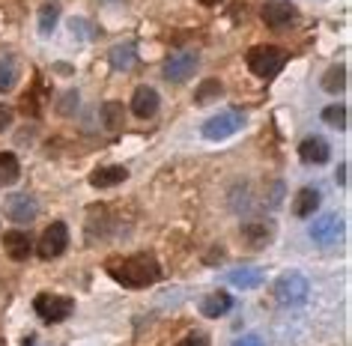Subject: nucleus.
I'll return each instance as SVG.
<instances>
[{
    "label": "nucleus",
    "mask_w": 352,
    "mask_h": 346,
    "mask_svg": "<svg viewBox=\"0 0 352 346\" xmlns=\"http://www.w3.org/2000/svg\"><path fill=\"white\" fill-rule=\"evenodd\" d=\"M111 63L117 69H129L135 63V45H117L111 51Z\"/></svg>",
    "instance_id": "25"
},
{
    "label": "nucleus",
    "mask_w": 352,
    "mask_h": 346,
    "mask_svg": "<svg viewBox=\"0 0 352 346\" xmlns=\"http://www.w3.org/2000/svg\"><path fill=\"white\" fill-rule=\"evenodd\" d=\"M21 343H24V346H33V343H36V337H33V334H30V337H24V340H21Z\"/></svg>",
    "instance_id": "32"
},
{
    "label": "nucleus",
    "mask_w": 352,
    "mask_h": 346,
    "mask_svg": "<svg viewBox=\"0 0 352 346\" xmlns=\"http://www.w3.org/2000/svg\"><path fill=\"white\" fill-rule=\"evenodd\" d=\"M102 122H104V129H111V131L126 126V108H122V102H104L102 105Z\"/></svg>",
    "instance_id": "19"
},
{
    "label": "nucleus",
    "mask_w": 352,
    "mask_h": 346,
    "mask_svg": "<svg viewBox=\"0 0 352 346\" xmlns=\"http://www.w3.org/2000/svg\"><path fill=\"white\" fill-rule=\"evenodd\" d=\"M242 126H245L242 111H221L204 122V138L206 140H227V138H233L236 131H242Z\"/></svg>",
    "instance_id": "4"
},
{
    "label": "nucleus",
    "mask_w": 352,
    "mask_h": 346,
    "mask_svg": "<svg viewBox=\"0 0 352 346\" xmlns=\"http://www.w3.org/2000/svg\"><path fill=\"white\" fill-rule=\"evenodd\" d=\"M221 93H224L221 81H218V78H206V81L197 87V93H195V102H197V105L218 102V99H221Z\"/></svg>",
    "instance_id": "24"
},
{
    "label": "nucleus",
    "mask_w": 352,
    "mask_h": 346,
    "mask_svg": "<svg viewBox=\"0 0 352 346\" xmlns=\"http://www.w3.org/2000/svg\"><path fill=\"white\" fill-rule=\"evenodd\" d=\"M57 21H60V3L57 0L42 3V10H39V33L42 36H48V33L57 28Z\"/></svg>",
    "instance_id": "23"
},
{
    "label": "nucleus",
    "mask_w": 352,
    "mask_h": 346,
    "mask_svg": "<svg viewBox=\"0 0 352 346\" xmlns=\"http://www.w3.org/2000/svg\"><path fill=\"white\" fill-rule=\"evenodd\" d=\"M108 274L117 283L129 290H140V287H149L162 278V266L153 254H131L126 260H111L108 263Z\"/></svg>",
    "instance_id": "1"
},
{
    "label": "nucleus",
    "mask_w": 352,
    "mask_h": 346,
    "mask_svg": "<svg viewBox=\"0 0 352 346\" xmlns=\"http://www.w3.org/2000/svg\"><path fill=\"white\" fill-rule=\"evenodd\" d=\"M343 236V218L340 215H322L314 221L311 227V239L316 245H331L338 242V239Z\"/></svg>",
    "instance_id": "9"
},
{
    "label": "nucleus",
    "mask_w": 352,
    "mask_h": 346,
    "mask_svg": "<svg viewBox=\"0 0 352 346\" xmlns=\"http://www.w3.org/2000/svg\"><path fill=\"white\" fill-rule=\"evenodd\" d=\"M272 236H275V227L269 221H248V224H242V239L251 248H266L272 242Z\"/></svg>",
    "instance_id": "15"
},
{
    "label": "nucleus",
    "mask_w": 352,
    "mask_h": 346,
    "mask_svg": "<svg viewBox=\"0 0 352 346\" xmlns=\"http://www.w3.org/2000/svg\"><path fill=\"white\" fill-rule=\"evenodd\" d=\"M200 3H204V6H215L218 0H200Z\"/></svg>",
    "instance_id": "33"
},
{
    "label": "nucleus",
    "mask_w": 352,
    "mask_h": 346,
    "mask_svg": "<svg viewBox=\"0 0 352 346\" xmlns=\"http://www.w3.org/2000/svg\"><path fill=\"white\" fill-rule=\"evenodd\" d=\"M293 19H296V6L289 3V0H278V3L263 6V21H266L272 30L287 28V24L293 21Z\"/></svg>",
    "instance_id": "12"
},
{
    "label": "nucleus",
    "mask_w": 352,
    "mask_h": 346,
    "mask_svg": "<svg viewBox=\"0 0 352 346\" xmlns=\"http://www.w3.org/2000/svg\"><path fill=\"white\" fill-rule=\"evenodd\" d=\"M3 248L12 260L21 263L33 254V239H30V233H24V230H10V233H3Z\"/></svg>",
    "instance_id": "13"
},
{
    "label": "nucleus",
    "mask_w": 352,
    "mask_h": 346,
    "mask_svg": "<svg viewBox=\"0 0 352 346\" xmlns=\"http://www.w3.org/2000/svg\"><path fill=\"white\" fill-rule=\"evenodd\" d=\"M307 292H311V283H307V278L298 272H289L284 278H278V283H275V299L280 305H289V307L302 305L307 299Z\"/></svg>",
    "instance_id": "5"
},
{
    "label": "nucleus",
    "mask_w": 352,
    "mask_h": 346,
    "mask_svg": "<svg viewBox=\"0 0 352 346\" xmlns=\"http://www.w3.org/2000/svg\"><path fill=\"white\" fill-rule=\"evenodd\" d=\"M338 182L346 185V164H340V173H338Z\"/></svg>",
    "instance_id": "31"
},
{
    "label": "nucleus",
    "mask_w": 352,
    "mask_h": 346,
    "mask_svg": "<svg viewBox=\"0 0 352 346\" xmlns=\"http://www.w3.org/2000/svg\"><path fill=\"white\" fill-rule=\"evenodd\" d=\"M322 120L334 129H346V108H343V105H329V108L322 111Z\"/></svg>",
    "instance_id": "26"
},
{
    "label": "nucleus",
    "mask_w": 352,
    "mask_h": 346,
    "mask_svg": "<svg viewBox=\"0 0 352 346\" xmlns=\"http://www.w3.org/2000/svg\"><path fill=\"white\" fill-rule=\"evenodd\" d=\"M15 81H19V63H15L12 54L0 57V93H10Z\"/></svg>",
    "instance_id": "22"
},
{
    "label": "nucleus",
    "mask_w": 352,
    "mask_h": 346,
    "mask_svg": "<svg viewBox=\"0 0 352 346\" xmlns=\"http://www.w3.org/2000/svg\"><path fill=\"white\" fill-rule=\"evenodd\" d=\"M33 310H36V316L42 319V323H63V319L72 316L75 310V301L69 296H54V292H42V296H36V301H33Z\"/></svg>",
    "instance_id": "3"
},
{
    "label": "nucleus",
    "mask_w": 352,
    "mask_h": 346,
    "mask_svg": "<svg viewBox=\"0 0 352 346\" xmlns=\"http://www.w3.org/2000/svg\"><path fill=\"white\" fill-rule=\"evenodd\" d=\"M298 158H302L305 164H325L331 158V149L320 135H314V138H305L302 144H298Z\"/></svg>",
    "instance_id": "11"
},
{
    "label": "nucleus",
    "mask_w": 352,
    "mask_h": 346,
    "mask_svg": "<svg viewBox=\"0 0 352 346\" xmlns=\"http://www.w3.org/2000/svg\"><path fill=\"white\" fill-rule=\"evenodd\" d=\"M3 212H6V218L10 221H15V224H30V221L36 218L39 206H36V200H33L30 194H12V197L6 200Z\"/></svg>",
    "instance_id": "8"
},
{
    "label": "nucleus",
    "mask_w": 352,
    "mask_h": 346,
    "mask_svg": "<svg viewBox=\"0 0 352 346\" xmlns=\"http://www.w3.org/2000/svg\"><path fill=\"white\" fill-rule=\"evenodd\" d=\"M287 63V51L278 45H257L248 51V69L257 78H275Z\"/></svg>",
    "instance_id": "2"
},
{
    "label": "nucleus",
    "mask_w": 352,
    "mask_h": 346,
    "mask_svg": "<svg viewBox=\"0 0 352 346\" xmlns=\"http://www.w3.org/2000/svg\"><path fill=\"white\" fill-rule=\"evenodd\" d=\"M320 200L322 197H320V191H316V188H302L293 197V215L296 218H311L314 212L320 209Z\"/></svg>",
    "instance_id": "16"
},
{
    "label": "nucleus",
    "mask_w": 352,
    "mask_h": 346,
    "mask_svg": "<svg viewBox=\"0 0 352 346\" xmlns=\"http://www.w3.org/2000/svg\"><path fill=\"white\" fill-rule=\"evenodd\" d=\"M126 180H129V171L122 164H108V167H99V171L90 173L93 188H113V185H120Z\"/></svg>",
    "instance_id": "14"
},
{
    "label": "nucleus",
    "mask_w": 352,
    "mask_h": 346,
    "mask_svg": "<svg viewBox=\"0 0 352 346\" xmlns=\"http://www.w3.org/2000/svg\"><path fill=\"white\" fill-rule=\"evenodd\" d=\"M197 63H200V57L195 54V51H176V54H170L167 63H164V78L173 81V84H182L195 75Z\"/></svg>",
    "instance_id": "7"
},
{
    "label": "nucleus",
    "mask_w": 352,
    "mask_h": 346,
    "mask_svg": "<svg viewBox=\"0 0 352 346\" xmlns=\"http://www.w3.org/2000/svg\"><path fill=\"white\" fill-rule=\"evenodd\" d=\"M322 90L325 93H331V96H338V93H343L346 90V66H331L329 72L322 75Z\"/></svg>",
    "instance_id": "21"
},
{
    "label": "nucleus",
    "mask_w": 352,
    "mask_h": 346,
    "mask_svg": "<svg viewBox=\"0 0 352 346\" xmlns=\"http://www.w3.org/2000/svg\"><path fill=\"white\" fill-rule=\"evenodd\" d=\"M230 307H233V299L227 296V292H209V296H206L204 301H200V314L209 316V319L224 316Z\"/></svg>",
    "instance_id": "17"
},
{
    "label": "nucleus",
    "mask_w": 352,
    "mask_h": 346,
    "mask_svg": "<svg viewBox=\"0 0 352 346\" xmlns=\"http://www.w3.org/2000/svg\"><path fill=\"white\" fill-rule=\"evenodd\" d=\"M12 117H15V113H12V108H6V105H0V131L12 126Z\"/></svg>",
    "instance_id": "29"
},
{
    "label": "nucleus",
    "mask_w": 352,
    "mask_h": 346,
    "mask_svg": "<svg viewBox=\"0 0 352 346\" xmlns=\"http://www.w3.org/2000/svg\"><path fill=\"white\" fill-rule=\"evenodd\" d=\"M75 108H78V93H75V90L63 93V102L57 105V111H60V113H72Z\"/></svg>",
    "instance_id": "27"
},
{
    "label": "nucleus",
    "mask_w": 352,
    "mask_h": 346,
    "mask_svg": "<svg viewBox=\"0 0 352 346\" xmlns=\"http://www.w3.org/2000/svg\"><path fill=\"white\" fill-rule=\"evenodd\" d=\"M19 176H21V164H19V158H15L12 153H0V185H15L19 182Z\"/></svg>",
    "instance_id": "20"
},
{
    "label": "nucleus",
    "mask_w": 352,
    "mask_h": 346,
    "mask_svg": "<svg viewBox=\"0 0 352 346\" xmlns=\"http://www.w3.org/2000/svg\"><path fill=\"white\" fill-rule=\"evenodd\" d=\"M176 346H209V337L206 334H200V332H191V334H186Z\"/></svg>",
    "instance_id": "28"
},
{
    "label": "nucleus",
    "mask_w": 352,
    "mask_h": 346,
    "mask_svg": "<svg viewBox=\"0 0 352 346\" xmlns=\"http://www.w3.org/2000/svg\"><path fill=\"white\" fill-rule=\"evenodd\" d=\"M233 346H266L263 343V337L260 334H245V337H239Z\"/></svg>",
    "instance_id": "30"
},
{
    "label": "nucleus",
    "mask_w": 352,
    "mask_h": 346,
    "mask_svg": "<svg viewBox=\"0 0 352 346\" xmlns=\"http://www.w3.org/2000/svg\"><path fill=\"white\" fill-rule=\"evenodd\" d=\"M227 278H230L233 287L251 290V287H260V283L266 281V274H263V269H257V266H248V269H233Z\"/></svg>",
    "instance_id": "18"
},
{
    "label": "nucleus",
    "mask_w": 352,
    "mask_h": 346,
    "mask_svg": "<svg viewBox=\"0 0 352 346\" xmlns=\"http://www.w3.org/2000/svg\"><path fill=\"white\" fill-rule=\"evenodd\" d=\"M158 93L153 90V87H138L135 96H131V113L140 120H149V117H155V111H158Z\"/></svg>",
    "instance_id": "10"
},
{
    "label": "nucleus",
    "mask_w": 352,
    "mask_h": 346,
    "mask_svg": "<svg viewBox=\"0 0 352 346\" xmlns=\"http://www.w3.org/2000/svg\"><path fill=\"white\" fill-rule=\"evenodd\" d=\"M66 248H69V227L63 224V221H54L36 242V254L42 257V260H57Z\"/></svg>",
    "instance_id": "6"
}]
</instances>
